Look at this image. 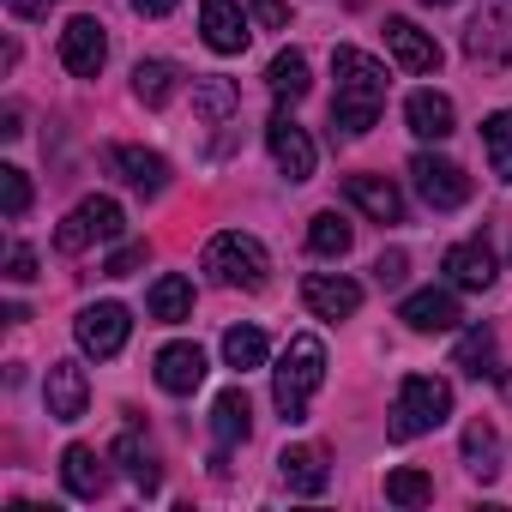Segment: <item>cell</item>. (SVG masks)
<instances>
[{
  "mask_svg": "<svg viewBox=\"0 0 512 512\" xmlns=\"http://www.w3.org/2000/svg\"><path fill=\"white\" fill-rule=\"evenodd\" d=\"M344 199H350L362 217H374V223H398V217H404V193H398L386 175H350V181H344Z\"/></svg>",
  "mask_w": 512,
  "mask_h": 512,
  "instance_id": "18",
  "label": "cell"
},
{
  "mask_svg": "<svg viewBox=\"0 0 512 512\" xmlns=\"http://www.w3.org/2000/svg\"><path fill=\"white\" fill-rule=\"evenodd\" d=\"M266 85H272V97H278V103H302L314 79H308V61H302L296 49H284V55L266 67Z\"/></svg>",
  "mask_w": 512,
  "mask_h": 512,
  "instance_id": "30",
  "label": "cell"
},
{
  "mask_svg": "<svg viewBox=\"0 0 512 512\" xmlns=\"http://www.w3.org/2000/svg\"><path fill=\"white\" fill-rule=\"evenodd\" d=\"M103 61H109V31L97 19H67V31H61V67L73 79H97Z\"/></svg>",
  "mask_w": 512,
  "mask_h": 512,
  "instance_id": "10",
  "label": "cell"
},
{
  "mask_svg": "<svg viewBox=\"0 0 512 512\" xmlns=\"http://www.w3.org/2000/svg\"><path fill=\"white\" fill-rule=\"evenodd\" d=\"M247 428H253V404H247V392H241V386H229V392L211 404V434H217V452H229L235 440H247Z\"/></svg>",
  "mask_w": 512,
  "mask_h": 512,
  "instance_id": "24",
  "label": "cell"
},
{
  "mask_svg": "<svg viewBox=\"0 0 512 512\" xmlns=\"http://www.w3.org/2000/svg\"><path fill=\"white\" fill-rule=\"evenodd\" d=\"M205 272L223 284V290H266L272 278V253L260 235H247V229H223L205 241Z\"/></svg>",
  "mask_w": 512,
  "mask_h": 512,
  "instance_id": "3",
  "label": "cell"
},
{
  "mask_svg": "<svg viewBox=\"0 0 512 512\" xmlns=\"http://www.w3.org/2000/svg\"><path fill=\"white\" fill-rule=\"evenodd\" d=\"M127 7H133V13H139V19H163V13H169V7H175V0H127Z\"/></svg>",
  "mask_w": 512,
  "mask_h": 512,
  "instance_id": "41",
  "label": "cell"
},
{
  "mask_svg": "<svg viewBox=\"0 0 512 512\" xmlns=\"http://www.w3.org/2000/svg\"><path fill=\"white\" fill-rule=\"evenodd\" d=\"M446 416H452V386L434 374H404L386 428H392V440H416V434H434Z\"/></svg>",
  "mask_w": 512,
  "mask_h": 512,
  "instance_id": "4",
  "label": "cell"
},
{
  "mask_svg": "<svg viewBox=\"0 0 512 512\" xmlns=\"http://www.w3.org/2000/svg\"><path fill=\"white\" fill-rule=\"evenodd\" d=\"M428 7H452V0H428Z\"/></svg>",
  "mask_w": 512,
  "mask_h": 512,
  "instance_id": "42",
  "label": "cell"
},
{
  "mask_svg": "<svg viewBox=\"0 0 512 512\" xmlns=\"http://www.w3.org/2000/svg\"><path fill=\"white\" fill-rule=\"evenodd\" d=\"M452 362H458L470 380H494V374H500L494 332H488V326H470V332H458V350H452Z\"/></svg>",
  "mask_w": 512,
  "mask_h": 512,
  "instance_id": "28",
  "label": "cell"
},
{
  "mask_svg": "<svg viewBox=\"0 0 512 512\" xmlns=\"http://www.w3.org/2000/svg\"><path fill=\"white\" fill-rule=\"evenodd\" d=\"M61 482H67L73 500H97V494L109 488V464H103L91 446H67V452H61Z\"/></svg>",
  "mask_w": 512,
  "mask_h": 512,
  "instance_id": "21",
  "label": "cell"
},
{
  "mask_svg": "<svg viewBox=\"0 0 512 512\" xmlns=\"http://www.w3.org/2000/svg\"><path fill=\"white\" fill-rule=\"evenodd\" d=\"M235 109H241L235 79H193V115H199L205 127H223Z\"/></svg>",
  "mask_w": 512,
  "mask_h": 512,
  "instance_id": "27",
  "label": "cell"
},
{
  "mask_svg": "<svg viewBox=\"0 0 512 512\" xmlns=\"http://www.w3.org/2000/svg\"><path fill=\"white\" fill-rule=\"evenodd\" d=\"M49 7H55V0H7L13 19H49Z\"/></svg>",
  "mask_w": 512,
  "mask_h": 512,
  "instance_id": "40",
  "label": "cell"
},
{
  "mask_svg": "<svg viewBox=\"0 0 512 512\" xmlns=\"http://www.w3.org/2000/svg\"><path fill=\"white\" fill-rule=\"evenodd\" d=\"M440 272H446L452 290H488L494 284V253H488V241H458V247H446Z\"/></svg>",
  "mask_w": 512,
  "mask_h": 512,
  "instance_id": "17",
  "label": "cell"
},
{
  "mask_svg": "<svg viewBox=\"0 0 512 512\" xmlns=\"http://www.w3.org/2000/svg\"><path fill=\"white\" fill-rule=\"evenodd\" d=\"M332 79H338V97H332V127L344 133V139H362L374 121H380V109H386V67L374 61V55H362V49H338L332 55Z\"/></svg>",
  "mask_w": 512,
  "mask_h": 512,
  "instance_id": "1",
  "label": "cell"
},
{
  "mask_svg": "<svg viewBox=\"0 0 512 512\" xmlns=\"http://www.w3.org/2000/svg\"><path fill=\"white\" fill-rule=\"evenodd\" d=\"M464 470H470L476 482H494V476H500V434H494L488 416H476V422L464 428Z\"/></svg>",
  "mask_w": 512,
  "mask_h": 512,
  "instance_id": "25",
  "label": "cell"
},
{
  "mask_svg": "<svg viewBox=\"0 0 512 512\" xmlns=\"http://www.w3.org/2000/svg\"><path fill=\"white\" fill-rule=\"evenodd\" d=\"M386 49H392V61L404 73H434L440 67V43L422 25H410V19H386Z\"/></svg>",
  "mask_w": 512,
  "mask_h": 512,
  "instance_id": "15",
  "label": "cell"
},
{
  "mask_svg": "<svg viewBox=\"0 0 512 512\" xmlns=\"http://www.w3.org/2000/svg\"><path fill=\"white\" fill-rule=\"evenodd\" d=\"M350 241H356V223H350V217H338V211H320V217L308 223V247L320 253V260H344Z\"/></svg>",
  "mask_w": 512,
  "mask_h": 512,
  "instance_id": "29",
  "label": "cell"
},
{
  "mask_svg": "<svg viewBox=\"0 0 512 512\" xmlns=\"http://www.w3.org/2000/svg\"><path fill=\"white\" fill-rule=\"evenodd\" d=\"M404 266H410V260L392 247V253H380V260H374V278H380L386 290H398V284H404Z\"/></svg>",
  "mask_w": 512,
  "mask_h": 512,
  "instance_id": "38",
  "label": "cell"
},
{
  "mask_svg": "<svg viewBox=\"0 0 512 512\" xmlns=\"http://www.w3.org/2000/svg\"><path fill=\"white\" fill-rule=\"evenodd\" d=\"M266 145H272V163L284 169V181H308L314 175V139H308V127L290 115V109H278L272 121H266Z\"/></svg>",
  "mask_w": 512,
  "mask_h": 512,
  "instance_id": "8",
  "label": "cell"
},
{
  "mask_svg": "<svg viewBox=\"0 0 512 512\" xmlns=\"http://www.w3.org/2000/svg\"><path fill=\"white\" fill-rule=\"evenodd\" d=\"M139 266H145V241H127V247L109 253V266H103V272H109V278H127V272H139Z\"/></svg>",
  "mask_w": 512,
  "mask_h": 512,
  "instance_id": "36",
  "label": "cell"
},
{
  "mask_svg": "<svg viewBox=\"0 0 512 512\" xmlns=\"http://www.w3.org/2000/svg\"><path fill=\"white\" fill-rule=\"evenodd\" d=\"M320 380H326V344L314 332H296L284 344L278 368H272V404H278V416L302 422L308 404H314V392H320Z\"/></svg>",
  "mask_w": 512,
  "mask_h": 512,
  "instance_id": "2",
  "label": "cell"
},
{
  "mask_svg": "<svg viewBox=\"0 0 512 512\" xmlns=\"http://www.w3.org/2000/svg\"><path fill=\"white\" fill-rule=\"evenodd\" d=\"M223 362H229L235 374L266 368V332H260V326H229V332H223Z\"/></svg>",
  "mask_w": 512,
  "mask_h": 512,
  "instance_id": "31",
  "label": "cell"
},
{
  "mask_svg": "<svg viewBox=\"0 0 512 512\" xmlns=\"http://www.w3.org/2000/svg\"><path fill=\"white\" fill-rule=\"evenodd\" d=\"M109 169H115L133 193H145V199H157V193L169 187V163H163L157 151H145V145H109Z\"/></svg>",
  "mask_w": 512,
  "mask_h": 512,
  "instance_id": "14",
  "label": "cell"
},
{
  "mask_svg": "<svg viewBox=\"0 0 512 512\" xmlns=\"http://www.w3.org/2000/svg\"><path fill=\"white\" fill-rule=\"evenodd\" d=\"M199 31H205V49H217V55H241L247 37H253V19L235 7V0H199Z\"/></svg>",
  "mask_w": 512,
  "mask_h": 512,
  "instance_id": "12",
  "label": "cell"
},
{
  "mask_svg": "<svg viewBox=\"0 0 512 512\" xmlns=\"http://www.w3.org/2000/svg\"><path fill=\"white\" fill-rule=\"evenodd\" d=\"M398 320H404L410 332H452L464 314H458V296H452V290H416V296H404Z\"/></svg>",
  "mask_w": 512,
  "mask_h": 512,
  "instance_id": "19",
  "label": "cell"
},
{
  "mask_svg": "<svg viewBox=\"0 0 512 512\" xmlns=\"http://www.w3.org/2000/svg\"><path fill=\"white\" fill-rule=\"evenodd\" d=\"M127 332H133V314H127L121 302H91V308H79V320H73L79 350H85V356H97V362L121 356Z\"/></svg>",
  "mask_w": 512,
  "mask_h": 512,
  "instance_id": "7",
  "label": "cell"
},
{
  "mask_svg": "<svg viewBox=\"0 0 512 512\" xmlns=\"http://www.w3.org/2000/svg\"><path fill=\"white\" fill-rule=\"evenodd\" d=\"M404 121H410V133H416V139H446V133L458 127V115H452V97H446V91H410V97H404Z\"/></svg>",
  "mask_w": 512,
  "mask_h": 512,
  "instance_id": "20",
  "label": "cell"
},
{
  "mask_svg": "<svg viewBox=\"0 0 512 512\" xmlns=\"http://www.w3.org/2000/svg\"><path fill=\"white\" fill-rule=\"evenodd\" d=\"M157 386L175 392V398L199 392V386H205V350H199V344H163V350H157Z\"/></svg>",
  "mask_w": 512,
  "mask_h": 512,
  "instance_id": "16",
  "label": "cell"
},
{
  "mask_svg": "<svg viewBox=\"0 0 512 512\" xmlns=\"http://www.w3.org/2000/svg\"><path fill=\"white\" fill-rule=\"evenodd\" d=\"M247 7H253V19H260L266 31H284V25H290V7H284V0H247Z\"/></svg>",
  "mask_w": 512,
  "mask_h": 512,
  "instance_id": "39",
  "label": "cell"
},
{
  "mask_svg": "<svg viewBox=\"0 0 512 512\" xmlns=\"http://www.w3.org/2000/svg\"><path fill=\"white\" fill-rule=\"evenodd\" d=\"M115 464L127 470V482H133L139 494H157V488H163V470H157V458H151V446L139 440V428H127V434L115 440Z\"/></svg>",
  "mask_w": 512,
  "mask_h": 512,
  "instance_id": "26",
  "label": "cell"
},
{
  "mask_svg": "<svg viewBox=\"0 0 512 512\" xmlns=\"http://www.w3.org/2000/svg\"><path fill=\"white\" fill-rule=\"evenodd\" d=\"M410 181H416L422 205H434V211H458L470 199V175L452 157H434V151H416L410 157Z\"/></svg>",
  "mask_w": 512,
  "mask_h": 512,
  "instance_id": "6",
  "label": "cell"
},
{
  "mask_svg": "<svg viewBox=\"0 0 512 512\" xmlns=\"http://www.w3.org/2000/svg\"><path fill=\"white\" fill-rule=\"evenodd\" d=\"M386 500H392V506H428V500H434V482H428L422 470L404 464V470L386 476Z\"/></svg>",
  "mask_w": 512,
  "mask_h": 512,
  "instance_id": "34",
  "label": "cell"
},
{
  "mask_svg": "<svg viewBox=\"0 0 512 512\" xmlns=\"http://www.w3.org/2000/svg\"><path fill=\"white\" fill-rule=\"evenodd\" d=\"M482 151H488V169L500 181H512V109H494L482 121Z\"/></svg>",
  "mask_w": 512,
  "mask_h": 512,
  "instance_id": "33",
  "label": "cell"
},
{
  "mask_svg": "<svg viewBox=\"0 0 512 512\" xmlns=\"http://www.w3.org/2000/svg\"><path fill=\"white\" fill-rule=\"evenodd\" d=\"M278 470H284V482L296 488V494H326V482H332V470H326V452L320 446H284V458H278Z\"/></svg>",
  "mask_w": 512,
  "mask_h": 512,
  "instance_id": "22",
  "label": "cell"
},
{
  "mask_svg": "<svg viewBox=\"0 0 512 512\" xmlns=\"http://www.w3.org/2000/svg\"><path fill=\"white\" fill-rule=\"evenodd\" d=\"M0 211H7L13 223L31 211V175H25L19 163H7V169H0Z\"/></svg>",
  "mask_w": 512,
  "mask_h": 512,
  "instance_id": "35",
  "label": "cell"
},
{
  "mask_svg": "<svg viewBox=\"0 0 512 512\" xmlns=\"http://www.w3.org/2000/svg\"><path fill=\"white\" fill-rule=\"evenodd\" d=\"M464 55L470 61H512V0H488L464 31Z\"/></svg>",
  "mask_w": 512,
  "mask_h": 512,
  "instance_id": "9",
  "label": "cell"
},
{
  "mask_svg": "<svg viewBox=\"0 0 512 512\" xmlns=\"http://www.w3.org/2000/svg\"><path fill=\"white\" fill-rule=\"evenodd\" d=\"M302 302L320 320H350L362 308V284L356 278H338V272H308L302 278Z\"/></svg>",
  "mask_w": 512,
  "mask_h": 512,
  "instance_id": "11",
  "label": "cell"
},
{
  "mask_svg": "<svg viewBox=\"0 0 512 512\" xmlns=\"http://www.w3.org/2000/svg\"><path fill=\"white\" fill-rule=\"evenodd\" d=\"M145 308H151V320H163V326H181V320H193V284H187L181 272H163V278L151 284Z\"/></svg>",
  "mask_w": 512,
  "mask_h": 512,
  "instance_id": "23",
  "label": "cell"
},
{
  "mask_svg": "<svg viewBox=\"0 0 512 512\" xmlns=\"http://www.w3.org/2000/svg\"><path fill=\"white\" fill-rule=\"evenodd\" d=\"M175 79H181V73H175L169 61H139V67H133V97H139L145 109H163V103L175 97Z\"/></svg>",
  "mask_w": 512,
  "mask_h": 512,
  "instance_id": "32",
  "label": "cell"
},
{
  "mask_svg": "<svg viewBox=\"0 0 512 512\" xmlns=\"http://www.w3.org/2000/svg\"><path fill=\"white\" fill-rule=\"evenodd\" d=\"M43 404L55 422H79L85 404H91V380L79 362H49V380H43Z\"/></svg>",
  "mask_w": 512,
  "mask_h": 512,
  "instance_id": "13",
  "label": "cell"
},
{
  "mask_svg": "<svg viewBox=\"0 0 512 512\" xmlns=\"http://www.w3.org/2000/svg\"><path fill=\"white\" fill-rule=\"evenodd\" d=\"M121 229H127V211L97 193V199H79V205H73V217L55 229V247H61V253H79V247H91V241H115Z\"/></svg>",
  "mask_w": 512,
  "mask_h": 512,
  "instance_id": "5",
  "label": "cell"
},
{
  "mask_svg": "<svg viewBox=\"0 0 512 512\" xmlns=\"http://www.w3.org/2000/svg\"><path fill=\"white\" fill-rule=\"evenodd\" d=\"M7 278H13V284H31V278H37V253H31L25 241L7 247Z\"/></svg>",
  "mask_w": 512,
  "mask_h": 512,
  "instance_id": "37",
  "label": "cell"
}]
</instances>
